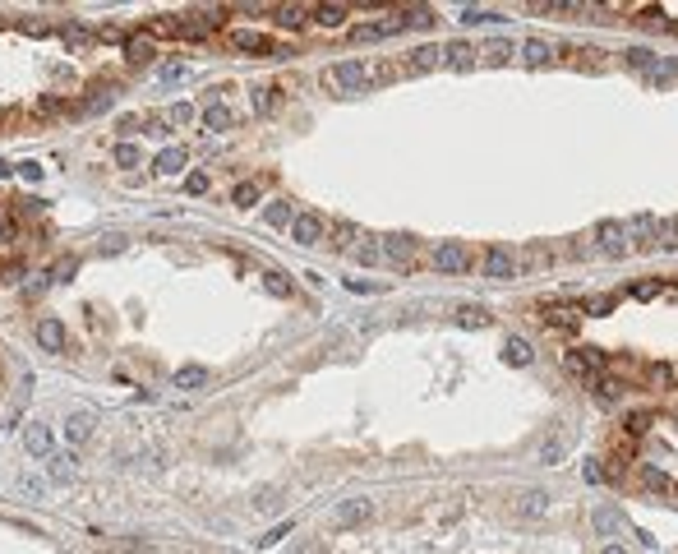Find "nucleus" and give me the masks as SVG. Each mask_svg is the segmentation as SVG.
<instances>
[{"label": "nucleus", "instance_id": "obj_55", "mask_svg": "<svg viewBox=\"0 0 678 554\" xmlns=\"http://www.w3.org/2000/svg\"><path fill=\"white\" fill-rule=\"evenodd\" d=\"M651 379H655V384H669V379H674V369H669V365H655V369H651Z\"/></svg>", "mask_w": 678, "mask_h": 554}, {"label": "nucleus", "instance_id": "obj_51", "mask_svg": "<svg viewBox=\"0 0 678 554\" xmlns=\"http://www.w3.org/2000/svg\"><path fill=\"white\" fill-rule=\"evenodd\" d=\"M106 106H111V93H97L93 102H88V116H97V111H106Z\"/></svg>", "mask_w": 678, "mask_h": 554}, {"label": "nucleus", "instance_id": "obj_52", "mask_svg": "<svg viewBox=\"0 0 678 554\" xmlns=\"http://www.w3.org/2000/svg\"><path fill=\"white\" fill-rule=\"evenodd\" d=\"M627 291H632L637 300H646V296H655V282H632V287H627Z\"/></svg>", "mask_w": 678, "mask_h": 554}, {"label": "nucleus", "instance_id": "obj_38", "mask_svg": "<svg viewBox=\"0 0 678 554\" xmlns=\"http://www.w3.org/2000/svg\"><path fill=\"white\" fill-rule=\"evenodd\" d=\"M397 24H360V28H351V37L356 42H379V37H388Z\"/></svg>", "mask_w": 678, "mask_h": 554}, {"label": "nucleus", "instance_id": "obj_30", "mask_svg": "<svg viewBox=\"0 0 678 554\" xmlns=\"http://www.w3.org/2000/svg\"><path fill=\"white\" fill-rule=\"evenodd\" d=\"M259 194H263V180H240L231 190V203L235 208H250V203H259Z\"/></svg>", "mask_w": 678, "mask_h": 554}, {"label": "nucleus", "instance_id": "obj_21", "mask_svg": "<svg viewBox=\"0 0 678 554\" xmlns=\"http://www.w3.org/2000/svg\"><path fill=\"white\" fill-rule=\"evenodd\" d=\"M443 65H452V70H471V65H476V46L471 42H448L443 46Z\"/></svg>", "mask_w": 678, "mask_h": 554}, {"label": "nucleus", "instance_id": "obj_26", "mask_svg": "<svg viewBox=\"0 0 678 554\" xmlns=\"http://www.w3.org/2000/svg\"><path fill=\"white\" fill-rule=\"evenodd\" d=\"M438 24V14L429 5H416V9H401V19H397V28H434Z\"/></svg>", "mask_w": 678, "mask_h": 554}, {"label": "nucleus", "instance_id": "obj_18", "mask_svg": "<svg viewBox=\"0 0 678 554\" xmlns=\"http://www.w3.org/2000/svg\"><path fill=\"white\" fill-rule=\"evenodd\" d=\"M231 42L240 46V51H272V56H277V46H272V37L254 33V28H235V33H231Z\"/></svg>", "mask_w": 678, "mask_h": 554}, {"label": "nucleus", "instance_id": "obj_19", "mask_svg": "<svg viewBox=\"0 0 678 554\" xmlns=\"http://www.w3.org/2000/svg\"><path fill=\"white\" fill-rule=\"evenodd\" d=\"M24 448L33 453V458H51V430H46V425H28L24 430Z\"/></svg>", "mask_w": 678, "mask_h": 554}, {"label": "nucleus", "instance_id": "obj_9", "mask_svg": "<svg viewBox=\"0 0 678 554\" xmlns=\"http://www.w3.org/2000/svg\"><path fill=\"white\" fill-rule=\"evenodd\" d=\"M434 65H443V46H416L401 61V74H429Z\"/></svg>", "mask_w": 678, "mask_h": 554}, {"label": "nucleus", "instance_id": "obj_37", "mask_svg": "<svg viewBox=\"0 0 678 554\" xmlns=\"http://www.w3.org/2000/svg\"><path fill=\"white\" fill-rule=\"evenodd\" d=\"M674 74H678V61H674V56H660V65H655V74H646V79H651L655 88H664V83H674Z\"/></svg>", "mask_w": 678, "mask_h": 554}, {"label": "nucleus", "instance_id": "obj_43", "mask_svg": "<svg viewBox=\"0 0 678 554\" xmlns=\"http://www.w3.org/2000/svg\"><path fill=\"white\" fill-rule=\"evenodd\" d=\"M545 319H549V324H554V328H563V324L572 328V324H577V309H563V305H549V309H545Z\"/></svg>", "mask_w": 678, "mask_h": 554}, {"label": "nucleus", "instance_id": "obj_27", "mask_svg": "<svg viewBox=\"0 0 678 554\" xmlns=\"http://www.w3.org/2000/svg\"><path fill=\"white\" fill-rule=\"evenodd\" d=\"M457 324L461 328H489V324H494V314H489L485 305H457Z\"/></svg>", "mask_w": 678, "mask_h": 554}, {"label": "nucleus", "instance_id": "obj_3", "mask_svg": "<svg viewBox=\"0 0 678 554\" xmlns=\"http://www.w3.org/2000/svg\"><path fill=\"white\" fill-rule=\"evenodd\" d=\"M595 250H600L605 259H623L627 250V227L623 222H600V227H595Z\"/></svg>", "mask_w": 678, "mask_h": 554}, {"label": "nucleus", "instance_id": "obj_29", "mask_svg": "<svg viewBox=\"0 0 678 554\" xmlns=\"http://www.w3.org/2000/svg\"><path fill=\"white\" fill-rule=\"evenodd\" d=\"M595 527H600L605 536H623L627 522H623V513H618V508H595Z\"/></svg>", "mask_w": 678, "mask_h": 554}, {"label": "nucleus", "instance_id": "obj_33", "mask_svg": "<svg viewBox=\"0 0 678 554\" xmlns=\"http://www.w3.org/2000/svg\"><path fill=\"white\" fill-rule=\"evenodd\" d=\"M655 245L669 250V255H678V217H669V222H660V227H655Z\"/></svg>", "mask_w": 678, "mask_h": 554}, {"label": "nucleus", "instance_id": "obj_11", "mask_svg": "<svg viewBox=\"0 0 678 554\" xmlns=\"http://www.w3.org/2000/svg\"><path fill=\"white\" fill-rule=\"evenodd\" d=\"M217 28V9H199V14H185L180 24H171V33H180V37H203V33H212Z\"/></svg>", "mask_w": 678, "mask_h": 554}, {"label": "nucleus", "instance_id": "obj_49", "mask_svg": "<svg viewBox=\"0 0 678 554\" xmlns=\"http://www.w3.org/2000/svg\"><path fill=\"white\" fill-rule=\"evenodd\" d=\"M14 490H19V494H42V481H33V476H19Z\"/></svg>", "mask_w": 678, "mask_h": 554}, {"label": "nucleus", "instance_id": "obj_34", "mask_svg": "<svg viewBox=\"0 0 678 554\" xmlns=\"http://www.w3.org/2000/svg\"><path fill=\"white\" fill-rule=\"evenodd\" d=\"M203 384H208V369H203V365L175 369V388H203Z\"/></svg>", "mask_w": 678, "mask_h": 554}, {"label": "nucleus", "instance_id": "obj_46", "mask_svg": "<svg viewBox=\"0 0 678 554\" xmlns=\"http://www.w3.org/2000/svg\"><path fill=\"white\" fill-rule=\"evenodd\" d=\"M356 259H360V264H379V259H383V245L365 240V245H356Z\"/></svg>", "mask_w": 678, "mask_h": 554}, {"label": "nucleus", "instance_id": "obj_41", "mask_svg": "<svg viewBox=\"0 0 678 554\" xmlns=\"http://www.w3.org/2000/svg\"><path fill=\"white\" fill-rule=\"evenodd\" d=\"M162 83H185L190 79V65H180V61H171V65H162V74H157Z\"/></svg>", "mask_w": 678, "mask_h": 554}, {"label": "nucleus", "instance_id": "obj_20", "mask_svg": "<svg viewBox=\"0 0 678 554\" xmlns=\"http://www.w3.org/2000/svg\"><path fill=\"white\" fill-rule=\"evenodd\" d=\"M277 106H282V88H277V83H254V111L272 116Z\"/></svg>", "mask_w": 678, "mask_h": 554}, {"label": "nucleus", "instance_id": "obj_47", "mask_svg": "<svg viewBox=\"0 0 678 554\" xmlns=\"http://www.w3.org/2000/svg\"><path fill=\"white\" fill-rule=\"evenodd\" d=\"M115 162H120V167H139V148H134V143H120V148H115Z\"/></svg>", "mask_w": 678, "mask_h": 554}, {"label": "nucleus", "instance_id": "obj_40", "mask_svg": "<svg viewBox=\"0 0 678 554\" xmlns=\"http://www.w3.org/2000/svg\"><path fill=\"white\" fill-rule=\"evenodd\" d=\"M461 24H503V14H494V9H461Z\"/></svg>", "mask_w": 678, "mask_h": 554}, {"label": "nucleus", "instance_id": "obj_25", "mask_svg": "<svg viewBox=\"0 0 678 554\" xmlns=\"http://www.w3.org/2000/svg\"><path fill=\"white\" fill-rule=\"evenodd\" d=\"M623 61L632 65V70H642V74H655V65H660V56H655L651 46H627V51H623Z\"/></svg>", "mask_w": 678, "mask_h": 554}, {"label": "nucleus", "instance_id": "obj_35", "mask_svg": "<svg viewBox=\"0 0 678 554\" xmlns=\"http://www.w3.org/2000/svg\"><path fill=\"white\" fill-rule=\"evenodd\" d=\"M485 61L489 65H508L513 61V42H508V37H494V42L485 46Z\"/></svg>", "mask_w": 678, "mask_h": 554}, {"label": "nucleus", "instance_id": "obj_58", "mask_svg": "<svg viewBox=\"0 0 678 554\" xmlns=\"http://www.w3.org/2000/svg\"><path fill=\"white\" fill-rule=\"evenodd\" d=\"M600 554H627V550H623V545H605Z\"/></svg>", "mask_w": 678, "mask_h": 554}, {"label": "nucleus", "instance_id": "obj_56", "mask_svg": "<svg viewBox=\"0 0 678 554\" xmlns=\"http://www.w3.org/2000/svg\"><path fill=\"white\" fill-rule=\"evenodd\" d=\"M120 245H125V236H106V240H102V255H115Z\"/></svg>", "mask_w": 678, "mask_h": 554}, {"label": "nucleus", "instance_id": "obj_10", "mask_svg": "<svg viewBox=\"0 0 678 554\" xmlns=\"http://www.w3.org/2000/svg\"><path fill=\"white\" fill-rule=\"evenodd\" d=\"M513 513H517V518H545V513H549V494L540 490V485H535V490H517Z\"/></svg>", "mask_w": 678, "mask_h": 554}, {"label": "nucleus", "instance_id": "obj_45", "mask_svg": "<svg viewBox=\"0 0 678 554\" xmlns=\"http://www.w3.org/2000/svg\"><path fill=\"white\" fill-rule=\"evenodd\" d=\"M332 236H337V245H341V250H346V245H351V240H356V236H360V227H356V222H337V227H332Z\"/></svg>", "mask_w": 678, "mask_h": 554}, {"label": "nucleus", "instance_id": "obj_24", "mask_svg": "<svg viewBox=\"0 0 678 554\" xmlns=\"http://www.w3.org/2000/svg\"><path fill=\"white\" fill-rule=\"evenodd\" d=\"M37 342H42L46 352H61L65 347V324L61 319H42V324H37Z\"/></svg>", "mask_w": 678, "mask_h": 554}, {"label": "nucleus", "instance_id": "obj_7", "mask_svg": "<svg viewBox=\"0 0 678 554\" xmlns=\"http://www.w3.org/2000/svg\"><path fill=\"white\" fill-rule=\"evenodd\" d=\"M480 268H485L489 282H513V277H517V259L508 255V250H485Z\"/></svg>", "mask_w": 678, "mask_h": 554}, {"label": "nucleus", "instance_id": "obj_6", "mask_svg": "<svg viewBox=\"0 0 678 554\" xmlns=\"http://www.w3.org/2000/svg\"><path fill=\"white\" fill-rule=\"evenodd\" d=\"M323 231H328V227H323L319 212H296V222H291V240H296V245H304V250L319 245Z\"/></svg>", "mask_w": 678, "mask_h": 554}, {"label": "nucleus", "instance_id": "obj_16", "mask_svg": "<svg viewBox=\"0 0 678 554\" xmlns=\"http://www.w3.org/2000/svg\"><path fill=\"white\" fill-rule=\"evenodd\" d=\"M93 425H97V421H93V411H74L70 421H65V439H70L74 448H78V443H88V439H93Z\"/></svg>", "mask_w": 678, "mask_h": 554}, {"label": "nucleus", "instance_id": "obj_14", "mask_svg": "<svg viewBox=\"0 0 678 554\" xmlns=\"http://www.w3.org/2000/svg\"><path fill=\"white\" fill-rule=\"evenodd\" d=\"M655 227H660L655 217H632L627 222V236H632L627 245L632 250H655Z\"/></svg>", "mask_w": 678, "mask_h": 554}, {"label": "nucleus", "instance_id": "obj_48", "mask_svg": "<svg viewBox=\"0 0 678 554\" xmlns=\"http://www.w3.org/2000/svg\"><path fill=\"white\" fill-rule=\"evenodd\" d=\"M19 176H24V180H33V185H37V180H42V176H46V171H42V167H37V162H19Z\"/></svg>", "mask_w": 678, "mask_h": 554}, {"label": "nucleus", "instance_id": "obj_17", "mask_svg": "<svg viewBox=\"0 0 678 554\" xmlns=\"http://www.w3.org/2000/svg\"><path fill=\"white\" fill-rule=\"evenodd\" d=\"M522 61L530 65V70H540V65L554 61V46H549L545 37H526V42H522Z\"/></svg>", "mask_w": 678, "mask_h": 554}, {"label": "nucleus", "instance_id": "obj_12", "mask_svg": "<svg viewBox=\"0 0 678 554\" xmlns=\"http://www.w3.org/2000/svg\"><path fill=\"white\" fill-rule=\"evenodd\" d=\"M374 518V499H346V503H337V522L341 527H360V522H369Z\"/></svg>", "mask_w": 678, "mask_h": 554}, {"label": "nucleus", "instance_id": "obj_42", "mask_svg": "<svg viewBox=\"0 0 678 554\" xmlns=\"http://www.w3.org/2000/svg\"><path fill=\"white\" fill-rule=\"evenodd\" d=\"M190 120H194V106H190V102L166 106V125H190Z\"/></svg>", "mask_w": 678, "mask_h": 554}, {"label": "nucleus", "instance_id": "obj_13", "mask_svg": "<svg viewBox=\"0 0 678 554\" xmlns=\"http://www.w3.org/2000/svg\"><path fill=\"white\" fill-rule=\"evenodd\" d=\"M185 162H190V148L171 143V148H162V153L153 158V171H157V176H175V171H180Z\"/></svg>", "mask_w": 678, "mask_h": 554}, {"label": "nucleus", "instance_id": "obj_53", "mask_svg": "<svg viewBox=\"0 0 678 554\" xmlns=\"http://www.w3.org/2000/svg\"><path fill=\"white\" fill-rule=\"evenodd\" d=\"M185 190H190V194H203V190H208V176H199V171H194V176L185 180Z\"/></svg>", "mask_w": 678, "mask_h": 554}, {"label": "nucleus", "instance_id": "obj_36", "mask_svg": "<svg viewBox=\"0 0 678 554\" xmlns=\"http://www.w3.org/2000/svg\"><path fill=\"white\" fill-rule=\"evenodd\" d=\"M314 19H319L323 28H341V24H346V5H319V9H314Z\"/></svg>", "mask_w": 678, "mask_h": 554}, {"label": "nucleus", "instance_id": "obj_44", "mask_svg": "<svg viewBox=\"0 0 678 554\" xmlns=\"http://www.w3.org/2000/svg\"><path fill=\"white\" fill-rule=\"evenodd\" d=\"M642 481L651 485V490H669V476H664L660 466H642Z\"/></svg>", "mask_w": 678, "mask_h": 554}, {"label": "nucleus", "instance_id": "obj_28", "mask_svg": "<svg viewBox=\"0 0 678 554\" xmlns=\"http://www.w3.org/2000/svg\"><path fill=\"white\" fill-rule=\"evenodd\" d=\"M503 361L522 369V365H530V361H535V352H530V342H526V337H508V347H503Z\"/></svg>", "mask_w": 678, "mask_h": 554}, {"label": "nucleus", "instance_id": "obj_39", "mask_svg": "<svg viewBox=\"0 0 678 554\" xmlns=\"http://www.w3.org/2000/svg\"><path fill=\"white\" fill-rule=\"evenodd\" d=\"M263 282H268L272 296H291V291H296V287H291V277L282 273V268H268V273H263Z\"/></svg>", "mask_w": 678, "mask_h": 554}, {"label": "nucleus", "instance_id": "obj_22", "mask_svg": "<svg viewBox=\"0 0 678 554\" xmlns=\"http://www.w3.org/2000/svg\"><path fill=\"white\" fill-rule=\"evenodd\" d=\"M125 56H130V61H134V65H148V61H153V56H157V42H153V37H148V33H134V37H130V42H125Z\"/></svg>", "mask_w": 678, "mask_h": 554}, {"label": "nucleus", "instance_id": "obj_31", "mask_svg": "<svg viewBox=\"0 0 678 554\" xmlns=\"http://www.w3.org/2000/svg\"><path fill=\"white\" fill-rule=\"evenodd\" d=\"M272 19H277L282 28H300L304 19H309V9H304V5H277V9H272Z\"/></svg>", "mask_w": 678, "mask_h": 554}, {"label": "nucleus", "instance_id": "obj_57", "mask_svg": "<svg viewBox=\"0 0 678 554\" xmlns=\"http://www.w3.org/2000/svg\"><path fill=\"white\" fill-rule=\"evenodd\" d=\"M9 236H14V222H5V217H0V245H5Z\"/></svg>", "mask_w": 678, "mask_h": 554}, {"label": "nucleus", "instance_id": "obj_2", "mask_svg": "<svg viewBox=\"0 0 678 554\" xmlns=\"http://www.w3.org/2000/svg\"><path fill=\"white\" fill-rule=\"evenodd\" d=\"M319 83L328 88L332 97H346V93H365L369 88V70L360 61H337L319 74Z\"/></svg>", "mask_w": 678, "mask_h": 554}, {"label": "nucleus", "instance_id": "obj_50", "mask_svg": "<svg viewBox=\"0 0 678 554\" xmlns=\"http://www.w3.org/2000/svg\"><path fill=\"white\" fill-rule=\"evenodd\" d=\"M586 309H591V314H609V309H614V296H595Z\"/></svg>", "mask_w": 678, "mask_h": 554}, {"label": "nucleus", "instance_id": "obj_32", "mask_svg": "<svg viewBox=\"0 0 678 554\" xmlns=\"http://www.w3.org/2000/svg\"><path fill=\"white\" fill-rule=\"evenodd\" d=\"M263 217H268V227H291V222H296V212H291V203H287V199H272Z\"/></svg>", "mask_w": 678, "mask_h": 554}, {"label": "nucleus", "instance_id": "obj_23", "mask_svg": "<svg viewBox=\"0 0 678 554\" xmlns=\"http://www.w3.org/2000/svg\"><path fill=\"white\" fill-rule=\"evenodd\" d=\"M74 462H78L74 453H51V458H46V476H51V481H74L78 476Z\"/></svg>", "mask_w": 678, "mask_h": 554}, {"label": "nucleus", "instance_id": "obj_5", "mask_svg": "<svg viewBox=\"0 0 678 554\" xmlns=\"http://www.w3.org/2000/svg\"><path fill=\"white\" fill-rule=\"evenodd\" d=\"M416 255H420V240L411 236V231H392V236H383V259H392V264L406 268Z\"/></svg>", "mask_w": 678, "mask_h": 554}, {"label": "nucleus", "instance_id": "obj_4", "mask_svg": "<svg viewBox=\"0 0 678 554\" xmlns=\"http://www.w3.org/2000/svg\"><path fill=\"white\" fill-rule=\"evenodd\" d=\"M605 365V356L595 352V347H582V352H563V369L572 379H586V384H595V369Z\"/></svg>", "mask_w": 678, "mask_h": 554}, {"label": "nucleus", "instance_id": "obj_15", "mask_svg": "<svg viewBox=\"0 0 678 554\" xmlns=\"http://www.w3.org/2000/svg\"><path fill=\"white\" fill-rule=\"evenodd\" d=\"M231 125H235V111H231V106H222V102H208V106H203V130L226 134Z\"/></svg>", "mask_w": 678, "mask_h": 554}, {"label": "nucleus", "instance_id": "obj_54", "mask_svg": "<svg viewBox=\"0 0 678 554\" xmlns=\"http://www.w3.org/2000/svg\"><path fill=\"white\" fill-rule=\"evenodd\" d=\"M346 287H351V291H360V296H369V291H379V282H356V277H351Z\"/></svg>", "mask_w": 678, "mask_h": 554}, {"label": "nucleus", "instance_id": "obj_8", "mask_svg": "<svg viewBox=\"0 0 678 554\" xmlns=\"http://www.w3.org/2000/svg\"><path fill=\"white\" fill-rule=\"evenodd\" d=\"M434 268H438V273H448V277L466 273V250H461L457 240H443V245H434Z\"/></svg>", "mask_w": 678, "mask_h": 554}, {"label": "nucleus", "instance_id": "obj_1", "mask_svg": "<svg viewBox=\"0 0 678 554\" xmlns=\"http://www.w3.org/2000/svg\"><path fill=\"white\" fill-rule=\"evenodd\" d=\"M572 448H577V425L572 421H558L549 434H540V439H535V462L540 466H563Z\"/></svg>", "mask_w": 678, "mask_h": 554}]
</instances>
